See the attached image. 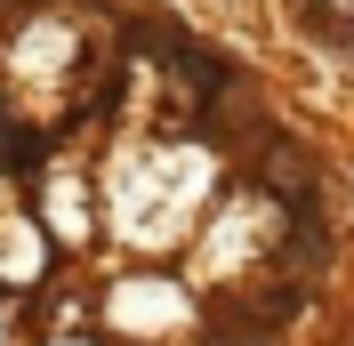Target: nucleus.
I'll return each instance as SVG.
<instances>
[{
  "instance_id": "obj_1",
  "label": "nucleus",
  "mask_w": 354,
  "mask_h": 346,
  "mask_svg": "<svg viewBox=\"0 0 354 346\" xmlns=\"http://www.w3.org/2000/svg\"><path fill=\"white\" fill-rule=\"evenodd\" d=\"M258 177H266L282 201H314V161H306L298 145H274V137H266V170H258Z\"/></svg>"
}]
</instances>
